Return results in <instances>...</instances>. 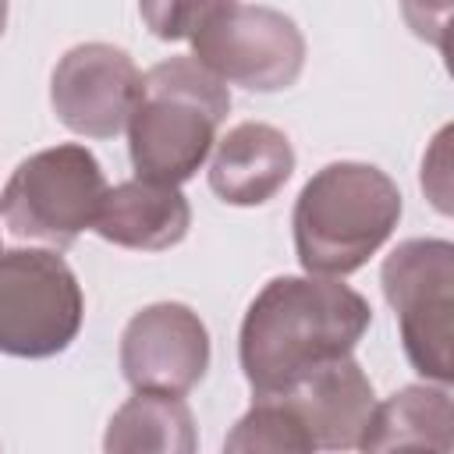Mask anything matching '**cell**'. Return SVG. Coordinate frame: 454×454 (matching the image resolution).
Masks as SVG:
<instances>
[{
    "label": "cell",
    "mask_w": 454,
    "mask_h": 454,
    "mask_svg": "<svg viewBox=\"0 0 454 454\" xmlns=\"http://www.w3.org/2000/svg\"><path fill=\"white\" fill-rule=\"evenodd\" d=\"M192 57L223 85L280 92L291 89L305 67V35L284 11L227 4L195 28Z\"/></svg>",
    "instance_id": "52a82bcc"
},
{
    "label": "cell",
    "mask_w": 454,
    "mask_h": 454,
    "mask_svg": "<svg viewBox=\"0 0 454 454\" xmlns=\"http://www.w3.org/2000/svg\"><path fill=\"white\" fill-rule=\"evenodd\" d=\"M369 323V301L340 277H273L241 319V372L255 397L284 394L316 369L351 355Z\"/></svg>",
    "instance_id": "6da1fadb"
},
{
    "label": "cell",
    "mask_w": 454,
    "mask_h": 454,
    "mask_svg": "<svg viewBox=\"0 0 454 454\" xmlns=\"http://www.w3.org/2000/svg\"><path fill=\"white\" fill-rule=\"evenodd\" d=\"M209 369V330L184 301L138 309L121 333V372L135 390L188 394Z\"/></svg>",
    "instance_id": "9c48e42d"
},
{
    "label": "cell",
    "mask_w": 454,
    "mask_h": 454,
    "mask_svg": "<svg viewBox=\"0 0 454 454\" xmlns=\"http://www.w3.org/2000/svg\"><path fill=\"white\" fill-rule=\"evenodd\" d=\"M142 89L135 60L110 43L71 46L50 78V103L57 121L85 138H114L124 131Z\"/></svg>",
    "instance_id": "ba28073f"
},
{
    "label": "cell",
    "mask_w": 454,
    "mask_h": 454,
    "mask_svg": "<svg viewBox=\"0 0 454 454\" xmlns=\"http://www.w3.org/2000/svg\"><path fill=\"white\" fill-rule=\"evenodd\" d=\"M401 209V188L387 170L358 160L326 163L305 181L291 213L301 270L316 277L362 270L390 241Z\"/></svg>",
    "instance_id": "7a4b0ae2"
},
{
    "label": "cell",
    "mask_w": 454,
    "mask_h": 454,
    "mask_svg": "<svg viewBox=\"0 0 454 454\" xmlns=\"http://www.w3.org/2000/svg\"><path fill=\"white\" fill-rule=\"evenodd\" d=\"M227 4H238V0H138V11L145 28L156 39L181 43V39H192L195 28L216 11H223Z\"/></svg>",
    "instance_id": "2e32d148"
},
{
    "label": "cell",
    "mask_w": 454,
    "mask_h": 454,
    "mask_svg": "<svg viewBox=\"0 0 454 454\" xmlns=\"http://www.w3.org/2000/svg\"><path fill=\"white\" fill-rule=\"evenodd\" d=\"M362 450H440L454 447V404L443 383H411L372 408Z\"/></svg>",
    "instance_id": "4fadbf2b"
},
{
    "label": "cell",
    "mask_w": 454,
    "mask_h": 454,
    "mask_svg": "<svg viewBox=\"0 0 454 454\" xmlns=\"http://www.w3.org/2000/svg\"><path fill=\"white\" fill-rule=\"evenodd\" d=\"M4 28H7V0H0V35H4Z\"/></svg>",
    "instance_id": "ac0fdd59"
},
{
    "label": "cell",
    "mask_w": 454,
    "mask_h": 454,
    "mask_svg": "<svg viewBox=\"0 0 454 454\" xmlns=\"http://www.w3.org/2000/svg\"><path fill=\"white\" fill-rule=\"evenodd\" d=\"M199 447L192 408L181 394L135 390L110 419L103 450L110 454H192Z\"/></svg>",
    "instance_id": "5bb4252c"
},
{
    "label": "cell",
    "mask_w": 454,
    "mask_h": 454,
    "mask_svg": "<svg viewBox=\"0 0 454 454\" xmlns=\"http://www.w3.org/2000/svg\"><path fill=\"white\" fill-rule=\"evenodd\" d=\"M294 174L287 135L262 121H241L216 138L209 160V188L227 206H262Z\"/></svg>",
    "instance_id": "30bf717a"
},
{
    "label": "cell",
    "mask_w": 454,
    "mask_h": 454,
    "mask_svg": "<svg viewBox=\"0 0 454 454\" xmlns=\"http://www.w3.org/2000/svg\"><path fill=\"white\" fill-rule=\"evenodd\" d=\"M85 294L57 248H0V355L53 358L71 348Z\"/></svg>",
    "instance_id": "8992f818"
},
{
    "label": "cell",
    "mask_w": 454,
    "mask_h": 454,
    "mask_svg": "<svg viewBox=\"0 0 454 454\" xmlns=\"http://www.w3.org/2000/svg\"><path fill=\"white\" fill-rule=\"evenodd\" d=\"M192 227V206L181 192V184H160V181H121L106 188L92 231L131 252H167L177 241H184Z\"/></svg>",
    "instance_id": "8fae6325"
},
{
    "label": "cell",
    "mask_w": 454,
    "mask_h": 454,
    "mask_svg": "<svg viewBox=\"0 0 454 454\" xmlns=\"http://www.w3.org/2000/svg\"><path fill=\"white\" fill-rule=\"evenodd\" d=\"M408 28L433 43L440 53H447V18H450V0H401Z\"/></svg>",
    "instance_id": "e0dca14e"
},
{
    "label": "cell",
    "mask_w": 454,
    "mask_h": 454,
    "mask_svg": "<svg viewBox=\"0 0 454 454\" xmlns=\"http://www.w3.org/2000/svg\"><path fill=\"white\" fill-rule=\"evenodd\" d=\"M103 195V167L85 145H50L21 160L7 177L0 192V223L18 241H39L64 252L96 223Z\"/></svg>",
    "instance_id": "277c9868"
},
{
    "label": "cell",
    "mask_w": 454,
    "mask_h": 454,
    "mask_svg": "<svg viewBox=\"0 0 454 454\" xmlns=\"http://www.w3.org/2000/svg\"><path fill=\"white\" fill-rule=\"evenodd\" d=\"M223 450L231 454H259V450H294V454H309L316 450L301 415L294 411V404L280 394L270 397H255L252 408L234 422V429L223 440Z\"/></svg>",
    "instance_id": "9a60e30c"
},
{
    "label": "cell",
    "mask_w": 454,
    "mask_h": 454,
    "mask_svg": "<svg viewBox=\"0 0 454 454\" xmlns=\"http://www.w3.org/2000/svg\"><path fill=\"white\" fill-rule=\"evenodd\" d=\"M383 294L401 326V348L429 383L454 380V245L447 238H408L380 270Z\"/></svg>",
    "instance_id": "5b68a950"
},
{
    "label": "cell",
    "mask_w": 454,
    "mask_h": 454,
    "mask_svg": "<svg viewBox=\"0 0 454 454\" xmlns=\"http://www.w3.org/2000/svg\"><path fill=\"white\" fill-rule=\"evenodd\" d=\"M280 397H287L294 404L312 443L326 447V450L358 447V440L372 419V408H376L372 383L351 355L316 369L312 376H305L301 383L284 390Z\"/></svg>",
    "instance_id": "7c38bea8"
},
{
    "label": "cell",
    "mask_w": 454,
    "mask_h": 454,
    "mask_svg": "<svg viewBox=\"0 0 454 454\" xmlns=\"http://www.w3.org/2000/svg\"><path fill=\"white\" fill-rule=\"evenodd\" d=\"M231 114V89L195 57H167L142 74L128 117V156L138 177L184 184L199 174Z\"/></svg>",
    "instance_id": "3957f363"
}]
</instances>
